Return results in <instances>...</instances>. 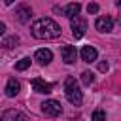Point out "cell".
<instances>
[{
  "mask_svg": "<svg viewBox=\"0 0 121 121\" xmlns=\"http://www.w3.org/2000/svg\"><path fill=\"white\" fill-rule=\"evenodd\" d=\"M30 30H32V36L38 38V40H55V38L60 36V26H59L53 19H49V17L38 19V21L32 25Z\"/></svg>",
  "mask_w": 121,
  "mask_h": 121,
  "instance_id": "cell-1",
  "label": "cell"
},
{
  "mask_svg": "<svg viewBox=\"0 0 121 121\" xmlns=\"http://www.w3.org/2000/svg\"><path fill=\"white\" fill-rule=\"evenodd\" d=\"M64 95H66V98H68L70 104H74V106H81V102H83V95H81V91H79L78 81H76L72 76L66 78V81H64Z\"/></svg>",
  "mask_w": 121,
  "mask_h": 121,
  "instance_id": "cell-2",
  "label": "cell"
},
{
  "mask_svg": "<svg viewBox=\"0 0 121 121\" xmlns=\"http://www.w3.org/2000/svg\"><path fill=\"white\" fill-rule=\"evenodd\" d=\"M70 26H72V34H74V38L79 40V38L85 34V30H87V21L78 13V15H74V17H70Z\"/></svg>",
  "mask_w": 121,
  "mask_h": 121,
  "instance_id": "cell-3",
  "label": "cell"
},
{
  "mask_svg": "<svg viewBox=\"0 0 121 121\" xmlns=\"http://www.w3.org/2000/svg\"><path fill=\"white\" fill-rule=\"evenodd\" d=\"M42 112L47 115V117H57L60 112H62V106H60V102H57V100H45V102H42Z\"/></svg>",
  "mask_w": 121,
  "mask_h": 121,
  "instance_id": "cell-4",
  "label": "cell"
},
{
  "mask_svg": "<svg viewBox=\"0 0 121 121\" xmlns=\"http://www.w3.org/2000/svg\"><path fill=\"white\" fill-rule=\"evenodd\" d=\"M30 83H32V89H34V93L47 95V93H51V89H53V83H47V81H43V79H40V78H34Z\"/></svg>",
  "mask_w": 121,
  "mask_h": 121,
  "instance_id": "cell-5",
  "label": "cell"
},
{
  "mask_svg": "<svg viewBox=\"0 0 121 121\" xmlns=\"http://www.w3.org/2000/svg\"><path fill=\"white\" fill-rule=\"evenodd\" d=\"M60 55H62V60L66 64H74L76 62V57H78V51H76L74 45H64L60 49Z\"/></svg>",
  "mask_w": 121,
  "mask_h": 121,
  "instance_id": "cell-6",
  "label": "cell"
},
{
  "mask_svg": "<svg viewBox=\"0 0 121 121\" xmlns=\"http://www.w3.org/2000/svg\"><path fill=\"white\" fill-rule=\"evenodd\" d=\"M95 26H96V30L98 32H110L112 28H113V21H112V17H98L96 19V23H95Z\"/></svg>",
  "mask_w": 121,
  "mask_h": 121,
  "instance_id": "cell-7",
  "label": "cell"
},
{
  "mask_svg": "<svg viewBox=\"0 0 121 121\" xmlns=\"http://www.w3.org/2000/svg\"><path fill=\"white\" fill-rule=\"evenodd\" d=\"M15 15H17V21H19V23H28V21H30V15H32V9H30V6L23 4V6L17 8Z\"/></svg>",
  "mask_w": 121,
  "mask_h": 121,
  "instance_id": "cell-8",
  "label": "cell"
},
{
  "mask_svg": "<svg viewBox=\"0 0 121 121\" xmlns=\"http://www.w3.org/2000/svg\"><path fill=\"white\" fill-rule=\"evenodd\" d=\"M79 55H81V60H83V62H93V60H96V57H98V53H96V49H95L93 45H85Z\"/></svg>",
  "mask_w": 121,
  "mask_h": 121,
  "instance_id": "cell-9",
  "label": "cell"
},
{
  "mask_svg": "<svg viewBox=\"0 0 121 121\" xmlns=\"http://www.w3.org/2000/svg\"><path fill=\"white\" fill-rule=\"evenodd\" d=\"M21 91V83L15 79V78H9L8 83H6V95L8 96H17Z\"/></svg>",
  "mask_w": 121,
  "mask_h": 121,
  "instance_id": "cell-10",
  "label": "cell"
},
{
  "mask_svg": "<svg viewBox=\"0 0 121 121\" xmlns=\"http://www.w3.org/2000/svg\"><path fill=\"white\" fill-rule=\"evenodd\" d=\"M51 59H53V53L49 49H38L36 55H34V60H38L40 64H49Z\"/></svg>",
  "mask_w": 121,
  "mask_h": 121,
  "instance_id": "cell-11",
  "label": "cell"
},
{
  "mask_svg": "<svg viewBox=\"0 0 121 121\" xmlns=\"http://www.w3.org/2000/svg\"><path fill=\"white\" fill-rule=\"evenodd\" d=\"M2 119H4V121H9V119H23V121H26L28 115H26V113H21V112H17V110H8V112L2 113Z\"/></svg>",
  "mask_w": 121,
  "mask_h": 121,
  "instance_id": "cell-12",
  "label": "cell"
},
{
  "mask_svg": "<svg viewBox=\"0 0 121 121\" xmlns=\"http://www.w3.org/2000/svg\"><path fill=\"white\" fill-rule=\"evenodd\" d=\"M79 9H81V6H79L78 2H72V4H68V6H66L64 13H66V17H74V15H78V13H79Z\"/></svg>",
  "mask_w": 121,
  "mask_h": 121,
  "instance_id": "cell-13",
  "label": "cell"
},
{
  "mask_svg": "<svg viewBox=\"0 0 121 121\" xmlns=\"http://www.w3.org/2000/svg\"><path fill=\"white\" fill-rule=\"evenodd\" d=\"M17 43H19V38H17V36H9V38H6V40L2 42V47H4V49H13Z\"/></svg>",
  "mask_w": 121,
  "mask_h": 121,
  "instance_id": "cell-14",
  "label": "cell"
},
{
  "mask_svg": "<svg viewBox=\"0 0 121 121\" xmlns=\"http://www.w3.org/2000/svg\"><path fill=\"white\" fill-rule=\"evenodd\" d=\"M93 81H95V76H93V72L85 70V72L81 74V83H83V85H91Z\"/></svg>",
  "mask_w": 121,
  "mask_h": 121,
  "instance_id": "cell-15",
  "label": "cell"
},
{
  "mask_svg": "<svg viewBox=\"0 0 121 121\" xmlns=\"http://www.w3.org/2000/svg\"><path fill=\"white\" fill-rule=\"evenodd\" d=\"M30 66V59L28 57H25V59H21L17 64H15V70H26Z\"/></svg>",
  "mask_w": 121,
  "mask_h": 121,
  "instance_id": "cell-16",
  "label": "cell"
},
{
  "mask_svg": "<svg viewBox=\"0 0 121 121\" xmlns=\"http://www.w3.org/2000/svg\"><path fill=\"white\" fill-rule=\"evenodd\" d=\"M104 117H106V113L100 112V110H96V112L93 113V119H104Z\"/></svg>",
  "mask_w": 121,
  "mask_h": 121,
  "instance_id": "cell-17",
  "label": "cell"
},
{
  "mask_svg": "<svg viewBox=\"0 0 121 121\" xmlns=\"http://www.w3.org/2000/svg\"><path fill=\"white\" fill-rule=\"evenodd\" d=\"M87 11H89V13H96V11H98V6H96V4H89V6H87Z\"/></svg>",
  "mask_w": 121,
  "mask_h": 121,
  "instance_id": "cell-18",
  "label": "cell"
},
{
  "mask_svg": "<svg viewBox=\"0 0 121 121\" xmlns=\"http://www.w3.org/2000/svg\"><path fill=\"white\" fill-rule=\"evenodd\" d=\"M98 70L100 72H108V62H98Z\"/></svg>",
  "mask_w": 121,
  "mask_h": 121,
  "instance_id": "cell-19",
  "label": "cell"
},
{
  "mask_svg": "<svg viewBox=\"0 0 121 121\" xmlns=\"http://www.w3.org/2000/svg\"><path fill=\"white\" fill-rule=\"evenodd\" d=\"M4 30H6V25H4V23H0V36L4 34Z\"/></svg>",
  "mask_w": 121,
  "mask_h": 121,
  "instance_id": "cell-20",
  "label": "cell"
},
{
  "mask_svg": "<svg viewBox=\"0 0 121 121\" xmlns=\"http://www.w3.org/2000/svg\"><path fill=\"white\" fill-rule=\"evenodd\" d=\"M13 2H15V0H4V4H8V6H9V4H13Z\"/></svg>",
  "mask_w": 121,
  "mask_h": 121,
  "instance_id": "cell-21",
  "label": "cell"
}]
</instances>
